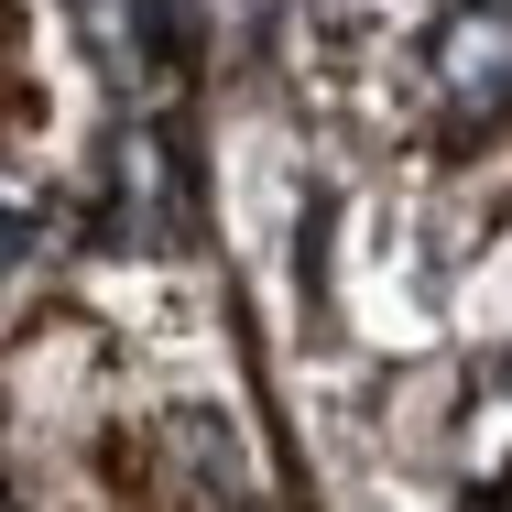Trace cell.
I'll list each match as a JSON object with an SVG mask.
<instances>
[{
  "mask_svg": "<svg viewBox=\"0 0 512 512\" xmlns=\"http://www.w3.org/2000/svg\"><path fill=\"white\" fill-rule=\"evenodd\" d=\"M436 99H447V120L458 131H491V120H512V11H458L447 33H436Z\"/></svg>",
  "mask_w": 512,
  "mask_h": 512,
  "instance_id": "1",
  "label": "cell"
},
{
  "mask_svg": "<svg viewBox=\"0 0 512 512\" xmlns=\"http://www.w3.org/2000/svg\"><path fill=\"white\" fill-rule=\"evenodd\" d=\"M11 262H33V218H22V207H0V273H11Z\"/></svg>",
  "mask_w": 512,
  "mask_h": 512,
  "instance_id": "2",
  "label": "cell"
},
{
  "mask_svg": "<svg viewBox=\"0 0 512 512\" xmlns=\"http://www.w3.org/2000/svg\"><path fill=\"white\" fill-rule=\"evenodd\" d=\"M491 11H512V0H491Z\"/></svg>",
  "mask_w": 512,
  "mask_h": 512,
  "instance_id": "3",
  "label": "cell"
}]
</instances>
